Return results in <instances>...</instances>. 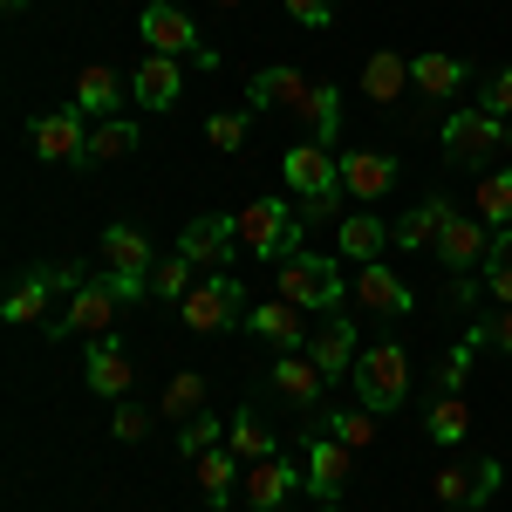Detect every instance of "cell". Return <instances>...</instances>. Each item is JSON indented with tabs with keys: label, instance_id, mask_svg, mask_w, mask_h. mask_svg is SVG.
Listing matches in <instances>:
<instances>
[{
	"label": "cell",
	"instance_id": "obj_1",
	"mask_svg": "<svg viewBox=\"0 0 512 512\" xmlns=\"http://www.w3.org/2000/svg\"><path fill=\"white\" fill-rule=\"evenodd\" d=\"M246 110H253V117H267V110H294V117L315 123V144H335V130H342V103H335V89H328V82H308L301 69H287V62L253 69V82H246Z\"/></svg>",
	"mask_w": 512,
	"mask_h": 512
},
{
	"label": "cell",
	"instance_id": "obj_2",
	"mask_svg": "<svg viewBox=\"0 0 512 512\" xmlns=\"http://www.w3.org/2000/svg\"><path fill=\"white\" fill-rule=\"evenodd\" d=\"M151 287L144 280H123V274H89L69 294V308L62 315H48V342H69V335H110V321H117V308H130V301H144Z\"/></svg>",
	"mask_w": 512,
	"mask_h": 512
},
{
	"label": "cell",
	"instance_id": "obj_3",
	"mask_svg": "<svg viewBox=\"0 0 512 512\" xmlns=\"http://www.w3.org/2000/svg\"><path fill=\"white\" fill-rule=\"evenodd\" d=\"M280 178H287V192L301 198V219L315 226V219H335L342 212V151L335 144H294L287 158H280Z\"/></svg>",
	"mask_w": 512,
	"mask_h": 512
},
{
	"label": "cell",
	"instance_id": "obj_4",
	"mask_svg": "<svg viewBox=\"0 0 512 512\" xmlns=\"http://www.w3.org/2000/svg\"><path fill=\"white\" fill-rule=\"evenodd\" d=\"M274 280H280V301H294V308H308V315H335L342 308V267L335 260H321L315 246H294V253H280L274 260Z\"/></svg>",
	"mask_w": 512,
	"mask_h": 512
},
{
	"label": "cell",
	"instance_id": "obj_5",
	"mask_svg": "<svg viewBox=\"0 0 512 512\" xmlns=\"http://www.w3.org/2000/svg\"><path fill=\"white\" fill-rule=\"evenodd\" d=\"M239 246L260 253V260H280V253L308 246L301 205H287V198H253V205H239Z\"/></svg>",
	"mask_w": 512,
	"mask_h": 512
},
{
	"label": "cell",
	"instance_id": "obj_6",
	"mask_svg": "<svg viewBox=\"0 0 512 512\" xmlns=\"http://www.w3.org/2000/svg\"><path fill=\"white\" fill-rule=\"evenodd\" d=\"M355 396H362V410H403L410 403V355L396 349V342H376V349L355 355Z\"/></svg>",
	"mask_w": 512,
	"mask_h": 512
},
{
	"label": "cell",
	"instance_id": "obj_7",
	"mask_svg": "<svg viewBox=\"0 0 512 512\" xmlns=\"http://www.w3.org/2000/svg\"><path fill=\"white\" fill-rule=\"evenodd\" d=\"M137 35L151 41V55H171V62H178V55H185V62H192V69H205V76H212V69H219V55H212V48H205V41H198L192 14H185V7H171V0H151V7H144V14H137Z\"/></svg>",
	"mask_w": 512,
	"mask_h": 512
},
{
	"label": "cell",
	"instance_id": "obj_8",
	"mask_svg": "<svg viewBox=\"0 0 512 512\" xmlns=\"http://www.w3.org/2000/svg\"><path fill=\"white\" fill-rule=\"evenodd\" d=\"M349 472H355V451L342 437H328L321 424H308V431H301V478H308V492H315L321 506H342Z\"/></svg>",
	"mask_w": 512,
	"mask_h": 512
},
{
	"label": "cell",
	"instance_id": "obj_9",
	"mask_svg": "<svg viewBox=\"0 0 512 512\" xmlns=\"http://www.w3.org/2000/svg\"><path fill=\"white\" fill-rule=\"evenodd\" d=\"M512 151V117H492V110H458V117L444 123V158L478 171L485 158H499Z\"/></svg>",
	"mask_w": 512,
	"mask_h": 512
},
{
	"label": "cell",
	"instance_id": "obj_10",
	"mask_svg": "<svg viewBox=\"0 0 512 512\" xmlns=\"http://www.w3.org/2000/svg\"><path fill=\"white\" fill-rule=\"evenodd\" d=\"M178 315H185V328L192 335H219V328H233V321H246V287H239L233 274H205L178 301Z\"/></svg>",
	"mask_w": 512,
	"mask_h": 512
},
{
	"label": "cell",
	"instance_id": "obj_11",
	"mask_svg": "<svg viewBox=\"0 0 512 512\" xmlns=\"http://www.w3.org/2000/svg\"><path fill=\"white\" fill-rule=\"evenodd\" d=\"M82 280H89V274H82V267H69V260H62V267H35V274H28L14 294H7V301H0V321H7V328H21V321L55 315V294H76Z\"/></svg>",
	"mask_w": 512,
	"mask_h": 512
},
{
	"label": "cell",
	"instance_id": "obj_12",
	"mask_svg": "<svg viewBox=\"0 0 512 512\" xmlns=\"http://www.w3.org/2000/svg\"><path fill=\"white\" fill-rule=\"evenodd\" d=\"M28 144H35L41 164H89V123H82L76 103L41 110V117H28Z\"/></svg>",
	"mask_w": 512,
	"mask_h": 512
},
{
	"label": "cell",
	"instance_id": "obj_13",
	"mask_svg": "<svg viewBox=\"0 0 512 512\" xmlns=\"http://www.w3.org/2000/svg\"><path fill=\"white\" fill-rule=\"evenodd\" d=\"M233 246H239V212H205V219H192L178 233V253L192 260L198 274H219L233 260Z\"/></svg>",
	"mask_w": 512,
	"mask_h": 512
},
{
	"label": "cell",
	"instance_id": "obj_14",
	"mask_svg": "<svg viewBox=\"0 0 512 512\" xmlns=\"http://www.w3.org/2000/svg\"><path fill=\"white\" fill-rule=\"evenodd\" d=\"M396 178H403V164L390 151H342V192L362 198V205H376V198L396 192Z\"/></svg>",
	"mask_w": 512,
	"mask_h": 512
},
{
	"label": "cell",
	"instance_id": "obj_15",
	"mask_svg": "<svg viewBox=\"0 0 512 512\" xmlns=\"http://www.w3.org/2000/svg\"><path fill=\"white\" fill-rule=\"evenodd\" d=\"M308 308H294V301H260L253 315H246V335L253 342H267V349L280 355H301V342H308Z\"/></svg>",
	"mask_w": 512,
	"mask_h": 512
},
{
	"label": "cell",
	"instance_id": "obj_16",
	"mask_svg": "<svg viewBox=\"0 0 512 512\" xmlns=\"http://www.w3.org/2000/svg\"><path fill=\"white\" fill-rule=\"evenodd\" d=\"M130 355H123L117 335H96L89 342V355H82V390L89 396H130Z\"/></svg>",
	"mask_w": 512,
	"mask_h": 512
},
{
	"label": "cell",
	"instance_id": "obj_17",
	"mask_svg": "<svg viewBox=\"0 0 512 512\" xmlns=\"http://www.w3.org/2000/svg\"><path fill=\"white\" fill-rule=\"evenodd\" d=\"M321 390H328V376L315 369V355H280L274 362V396L301 410V424L321 417Z\"/></svg>",
	"mask_w": 512,
	"mask_h": 512
},
{
	"label": "cell",
	"instance_id": "obj_18",
	"mask_svg": "<svg viewBox=\"0 0 512 512\" xmlns=\"http://www.w3.org/2000/svg\"><path fill=\"white\" fill-rule=\"evenodd\" d=\"M437 260H444L451 274H472V267H485V260H492V226L458 212V219L444 226V239H437Z\"/></svg>",
	"mask_w": 512,
	"mask_h": 512
},
{
	"label": "cell",
	"instance_id": "obj_19",
	"mask_svg": "<svg viewBox=\"0 0 512 512\" xmlns=\"http://www.w3.org/2000/svg\"><path fill=\"white\" fill-rule=\"evenodd\" d=\"M301 485H308V478L294 472L287 458H260V465H246V506L253 512H280Z\"/></svg>",
	"mask_w": 512,
	"mask_h": 512
},
{
	"label": "cell",
	"instance_id": "obj_20",
	"mask_svg": "<svg viewBox=\"0 0 512 512\" xmlns=\"http://www.w3.org/2000/svg\"><path fill=\"white\" fill-rule=\"evenodd\" d=\"M451 219H458V205H451V198H424V205H410V212L390 226V239L403 246V253H424V246H437V239H444V226H451Z\"/></svg>",
	"mask_w": 512,
	"mask_h": 512
},
{
	"label": "cell",
	"instance_id": "obj_21",
	"mask_svg": "<svg viewBox=\"0 0 512 512\" xmlns=\"http://www.w3.org/2000/svg\"><path fill=\"white\" fill-rule=\"evenodd\" d=\"M355 301H362L369 315H417V294H410L383 260H369V267L355 274Z\"/></svg>",
	"mask_w": 512,
	"mask_h": 512
},
{
	"label": "cell",
	"instance_id": "obj_22",
	"mask_svg": "<svg viewBox=\"0 0 512 512\" xmlns=\"http://www.w3.org/2000/svg\"><path fill=\"white\" fill-rule=\"evenodd\" d=\"M315 369L328 376V383L355 376V321H349V315H328V321L315 328Z\"/></svg>",
	"mask_w": 512,
	"mask_h": 512
},
{
	"label": "cell",
	"instance_id": "obj_23",
	"mask_svg": "<svg viewBox=\"0 0 512 512\" xmlns=\"http://www.w3.org/2000/svg\"><path fill=\"white\" fill-rule=\"evenodd\" d=\"M472 82V69L458 62V55H410V89L424 96V103H444V96H458Z\"/></svg>",
	"mask_w": 512,
	"mask_h": 512
},
{
	"label": "cell",
	"instance_id": "obj_24",
	"mask_svg": "<svg viewBox=\"0 0 512 512\" xmlns=\"http://www.w3.org/2000/svg\"><path fill=\"white\" fill-rule=\"evenodd\" d=\"M178 89H185V76H178V62H171V55H144V69L130 76V96H137L151 117H164V110L178 103Z\"/></svg>",
	"mask_w": 512,
	"mask_h": 512
},
{
	"label": "cell",
	"instance_id": "obj_25",
	"mask_svg": "<svg viewBox=\"0 0 512 512\" xmlns=\"http://www.w3.org/2000/svg\"><path fill=\"white\" fill-rule=\"evenodd\" d=\"M103 274H123V280L151 287V239L137 233V226H110L103 233Z\"/></svg>",
	"mask_w": 512,
	"mask_h": 512
},
{
	"label": "cell",
	"instance_id": "obj_26",
	"mask_svg": "<svg viewBox=\"0 0 512 512\" xmlns=\"http://www.w3.org/2000/svg\"><path fill=\"white\" fill-rule=\"evenodd\" d=\"M362 96H369V103H403V96H410V55L376 48V55L362 62Z\"/></svg>",
	"mask_w": 512,
	"mask_h": 512
},
{
	"label": "cell",
	"instance_id": "obj_27",
	"mask_svg": "<svg viewBox=\"0 0 512 512\" xmlns=\"http://www.w3.org/2000/svg\"><path fill=\"white\" fill-rule=\"evenodd\" d=\"M192 465H198V492H205V506L226 512V499H233V478H246V465H239L226 444H219V451H205V458H192Z\"/></svg>",
	"mask_w": 512,
	"mask_h": 512
},
{
	"label": "cell",
	"instance_id": "obj_28",
	"mask_svg": "<svg viewBox=\"0 0 512 512\" xmlns=\"http://www.w3.org/2000/svg\"><path fill=\"white\" fill-rule=\"evenodd\" d=\"M123 103V82H117V69H103V62H89L76 76V110L82 117H110Z\"/></svg>",
	"mask_w": 512,
	"mask_h": 512
},
{
	"label": "cell",
	"instance_id": "obj_29",
	"mask_svg": "<svg viewBox=\"0 0 512 512\" xmlns=\"http://www.w3.org/2000/svg\"><path fill=\"white\" fill-rule=\"evenodd\" d=\"M226 451H233L239 465H260V458H280V451H274V431L260 424V410H239L233 424H226Z\"/></svg>",
	"mask_w": 512,
	"mask_h": 512
},
{
	"label": "cell",
	"instance_id": "obj_30",
	"mask_svg": "<svg viewBox=\"0 0 512 512\" xmlns=\"http://www.w3.org/2000/svg\"><path fill=\"white\" fill-rule=\"evenodd\" d=\"M198 410H205V376H198V369H178V376L164 383L158 417H164V424H192Z\"/></svg>",
	"mask_w": 512,
	"mask_h": 512
},
{
	"label": "cell",
	"instance_id": "obj_31",
	"mask_svg": "<svg viewBox=\"0 0 512 512\" xmlns=\"http://www.w3.org/2000/svg\"><path fill=\"white\" fill-rule=\"evenodd\" d=\"M383 239H390V226L376 219V212H355V219H342V260H376L383 253Z\"/></svg>",
	"mask_w": 512,
	"mask_h": 512
},
{
	"label": "cell",
	"instance_id": "obj_32",
	"mask_svg": "<svg viewBox=\"0 0 512 512\" xmlns=\"http://www.w3.org/2000/svg\"><path fill=\"white\" fill-rule=\"evenodd\" d=\"M123 151H137V123L130 117H96V130H89V164H110V158H123Z\"/></svg>",
	"mask_w": 512,
	"mask_h": 512
},
{
	"label": "cell",
	"instance_id": "obj_33",
	"mask_svg": "<svg viewBox=\"0 0 512 512\" xmlns=\"http://www.w3.org/2000/svg\"><path fill=\"white\" fill-rule=\"evenodd\" d=\"M376 410H321V417H308V424H321L328 437H342L349 451H369L376 444V424H369Z\"/></svg>",
	"mask_w": 512,
	"mask_h": 512
},
{
	"label": "cell",
	"instance_id": "obj_34",
	"mask_svg": "<svg viewBox=\"0 0 512 512\" xmlns=\"http://www.w3.org/2000/svg\"><path fill=\"white\" fill-rule=\"evenodd\" d=\"M478 219L499 233V226H512V171H485L478 178Z\"/></svg>",
	"mask_w": 512,
	"mask_h": 512
},
{
	"label": "cell",
	"instance_id": "obj_35",
	"mask_svg": "<svg viewBox=\"0 0 512 512\" xmlns=\"http://www.w3.org/2000/svg\"><path fill=\"white\" fill-rule=\"evenodd\" d=\"M424 431H431L437 444H458V437L472 431V403H465V396H437L431 417H424Z\"/></svg>",
	"mask_w": 512,
	"mask_h": 512
},
{
	"label": "cell",
	"instance_id": "obj_36",
	"mask_svg": "<svg viewBox=\"0 0 512 512\" xmlns=\"http://www.w3.org/2000/svg\"><path fill=\"white\" fill-rule=\"evenodd\" d=\"M192 287H198V267L185 260V253H171V260L151 267V294H158V301H185Z\"/></svg>",
	"mask_w": 512,
	"mask_h": 512
},
{
	"label": "cell",
	"instance_id": "obj_37",
	"mask_svg": "<svg viewBox=\"0 0 512 512\" xmlns=\"http://www.w3.org/2000/svg\"><path fill=\"white\" fill-rule=\"evenodd\" d=\"M478 274H485V287L499 294V308H512V226L492 233V260H485Z\"/></svg>",
	"mask_w": 512,
	"mask_h": 512
},
{
	"label": "cell",
	"instance_id": "obj_38",
	"mask_svg": "<svg viewBox=\"0 0 512 512\" xmlns=\"http://www.w3.org/2000/svg\"><path fill=\"white\" fill-rule=\"evenodd\" d=\"M219 444H226V424H219L212 410H198L192 424H178V451H185V458H205V451H219Z\"/></svg>",
	"mask_w": 512,
	"mask_h": 512
},
{
	"label": "cell",
	"instance_id": "obj_39",
	"mask_svg": "<svg viewBox=\"0 0 512 512\" xmlns=\"http://www.w3.org/2000/svg\"><path fill=\"white\" fill-rule=\"evenodd\" d=\"M431 492L444 499V506H472V492H478V465H444V472L431 478Z\"/></svg>",
	"mask_w": 512,
	"mask_h": 512
},
{
	"label": "cell",
	"instance_id": "obj_40",
	"mask_svg": "<svg viewBox=\"0 0 512 512\" xmlns=\"http://www.w3.org/2000/svg\"><path fill=\"white\" fill-rule=\"evenodd\" d=\"M246 123H253V110H219V117H205V144H212V151H239V144H246Z\"/></svg>",
	"mask_w": 512,
	"mask_h": 512
},
{
	"label": "cell",
	"instance_id": "obj_41",
	"mask_svg": "<svg viewBox=\"0 0 512 512\" xmlns=\"http://www.w3.org/2000/svg\"><path fill=\"white\" fill-rule=\"evenodd\" d=\"M472 355H478V342H472V335H465L458 349L444 355V369H437V396H458V390H465V369H472Z\"/></svg>",
	"mask_w": 512,
	"mask_h": 512
},
{
	"label": "cell",
	"instance_id": "obj_42",
	"mask_svg": "<svg viewBox=\"0 0 512 512\" xmlns=\"http://www.w3.org/2000/svg\"><path fill=\"white\" fill-rule=\"evenodd\" d=\"M472 342H478V349H499V355L512 362V308H499V315H485V321L472 328Z\"/></svg>",
	"mask_w": 512,
	"mask_h": 512
},
{
	"label": "cell",
	"instance_id": "obj_43",
	"mask_svg": "<svg viewBox=\"0 0 512 512\" xmlns=\"http://www.w3.org/2000/svg\"><path fill=\"white\" fill-rule=\"evenodd\" d=\"M110 431H117L123 444H137V437L151 431V410H144V403H130V396H117V417H110Z\"/></svg>",
	"mask_w": 512,
	"mask_h": 512
},
{
	"label": "cell",
	"instance_id": "obj_44",
	"mask_svg": "<svg viewBox=\"0 0 512 512\" xmlns=\"http://www.w3.org/2000/svg\"><path fill=\"white\" fill-rule=\"evenodd\" d=\"M478 110H492V117H512V69H499V76L485 82V96H478Z\"/></svg>",
	"mask_w": 512,
	"mask_h": 512
},
{
	"label": "cell",
	"instance_id": "obj_45",
	"mask_svg": "<svg viewBox=\"0 0 512 512\" xmlns=\"http://www.w3.org/2000/svg\"><path fill=\"white\" fill-rule=\"evenodd\" d=\"M287 14H294L301 28H328V21H335V7H328V0H287Z\"/></svg>",
	"mask_w": 512,
	"mask_h": 512
},
{
	"label": "cell",
	"instance_id": "obj_46",
	"mask_svg": "<svg viewBox=\"0 0 512 512\" xmlns=\"http://www.w3.org/2000/svg\"><path fill=\"white\" fill-rule=\"evenodd\" d=\"M0 7H7V14H21V7H28V0H0Z\"/></svg>",
	"mask_w": 512,
	"mask_h": 512
},
{
	"label": "cell",
	"instance_id": "obj_47",
	"mask_svg": "<svg viewBox=\"0 0 512 512\" xmlns=\"http://www.w3.org/2000/svg\"><path fill=\"white\" fill-rule=\"evenodd\" d=\"M308 512H342V506H321V499H315V506H308Z\"/></svg>",
	"mask_w": 512,
	"mask_h": 512
},
{
	"label": "cell",
	"instance_id": "obj_48",
	"mask_svg": "<svg viewBox=\"0 0 512 512\" xmlns=\"http://www.w3.org/2000/svg\"><path fill=\"white\" fill-rule=\"evenodd\" d=\"M212 7H239V0H212Z\"/></svg>",
	"mask_w": 512,
	"mask_h": 512
},
{
	"label": "cell",
	"instance_id": "obj_49",
	"mask_svg": "<svg viewBox=\"0 0 512 512\" xmlns=\"http://www.w3.org/2000/svg\"><path fill=\"white\" fill-rule=\"evenodd\" d=\"M444 512H465V506H444Z\"/></svg>",
	"mask_w": 512,
	"mask_h": 512
}]
</instances>
